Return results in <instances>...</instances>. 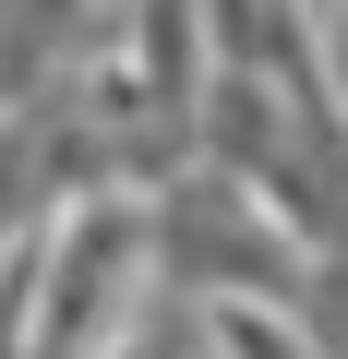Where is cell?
<instances>
[{
  "instance_id": "277c9868",
  "label": "cell",
  "mask_w": 348,
  "mask_h": 359,
  "mask_svg": "<svg viewBox=\"0 0 348 359\" xmlns=\"http://www.w3.org/2000/svg\"><path fill=\"white\" fill-rule=\"evenodd\" d=\"M324 36H336V60H348V0H324Z\"/></svg>"
},
{
  "instance_id": "6da1fadb",
  "label": "cell",
  "mask_w": 348,
  "mask_h": 359,
  "mask_svg": "<svg viewBox=\"0 0 348 359\" xmlns=\"http://www.w3.org/2000/svg\"><path fill=\"white\" fill-rule=\"evenodd\" d=\"M156 276L168 299H193V311H228V299H300L312 287V228L264 192L252 168H217L193 156L181 180H156Z\"/></svg>"
},
{
  "instance_id": "7a4b0ae2",
  "label": "cell",
  "mask_w": 348,
  "mask_h": 359,
  "mask_svg": "<svg viewBox=\"0 0 348 359\" xmlns=\"http://www.w3.org/2000/svg\"><path fill=\"white\" fill-rule=\"evenodd\" d=\"M205 347L217 359H324L300 299H228V311H205Z\"/></svg>"
},
{
  "instance_id": "5b68a950",
  "label": "cell",
  "mask_w": 348,
  "mask_h": 359,
  "mask_svg": "<svg viewBox=\"0 0 348 359\" xmlns=\"http://www.w3.org/2000/svg\"><path fill=\"white\" fill-rule=\"evenodd\" d=\"M205 359H217V347H205Z\"/></svg>"
},
{
  "instance_id": "3957f363",
  "label": "cell",
  "mask_w": 348,
  "mask_h": 359,
  "mask_svg": "<svg viewBox=\"0 0 348 359\" xmlns=\"http://www.w3.org/2000/svg\"><path fill=\"white\" fill-rule=\"evenodd\" d=\"M300 323H312V347H324V359H348V252H324V264H312Z\"/></svg>"
}]
</instances>
